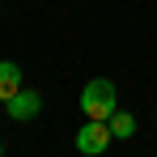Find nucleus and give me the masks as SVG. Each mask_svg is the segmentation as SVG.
I'll return each instance as SVG.
<instances>
[{"label":"nucleus","mask_w":157,"mask_h":157,"mask_svg":"<svg viewBox=\"0 0 157 157\" xmlns=\"http://www.w3.org/2000/svg\"><path fill=\"white\" fill-rule=\"evenodd\" d=\"M0 153H4V144H0Z\"/></svg>","instance_id":"6"},{"label":"nucleus","mask_w":157,"mask_h":157,"mask_svg":"<svg viewBox=\"0 0 157 157\" xmlns=\"http://www.w3.org/2000/svg\"><path fill=\"white\" fill-rule=\"evenodd\" d=\"M17 94H21V68L13 59H4L0 64V102H13Z\"/></svg>","instance_id":"4"},{"label":"nucleus","mask_w":157,"mask_h":157,"mask_svg":"<svg viewBox=\"0 0 157 157\" xmlns=\"http://www.w3.org/2000/svg\"><path fill=\"white\" fill-rule=\"evenodd\" d=\"M81 110L89 115V119H110L115 115V81H89L85 89H81Z\"/></svg>","instance_id":"1"},{"label":"nucleus","mask_w":157,"mask_h":157,"mask_svg":"<svg viewBox=\"0 0 157 157\" xmlns=\"http://www.w3.org/2000/svg\"><path fill=\"white\" fill-rule=\"evenodd\" d=\"M106 123H110V136H119V140H128V136H136V119H132L128 110H115V115H110Z\"/></svg>","instance_id":"5"},{"label":"nucleus","mask_w":157,"mask_h":157,"mask_svg":"<svg viewBox=\"0 0 157 157\" xmlns=\"http://www.w3.org/2000/svg\"><path fill=\"white\" fill-rule=\"evenodd\" d=\"M77 149H81L85 157L106 153V149H110V123H106V119H89V123H81V132H77Z\"/></svg>","instance_id":"2"},{"label":"nucleus","mask_w":157,"mask_h":157,"mask_svg":"<svg viewBox=\"0 0 157 157\" xmlns=\"http://www.w3.org/2000/svg\"><path fill=\"white\" fill-rule=\"evenodd\" d=\"M38 106H43V94H38V89H21V94L9 102V115L26 123V119H34V115H38Z\"/></svg>","instance_id":"3"}]
</instances>
